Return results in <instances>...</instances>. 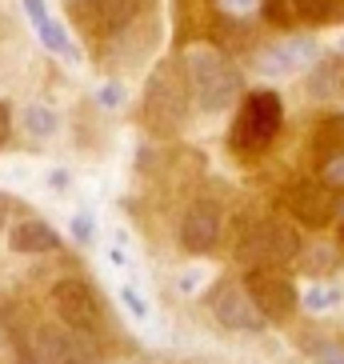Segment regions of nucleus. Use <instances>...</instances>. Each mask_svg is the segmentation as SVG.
<instances>
[{
  "label": "nucleus",
  "mask_w": 344,
  "mask_h": 364,
  "mask_svg": "<svg viewBox=\"0 0 344 364\" xmlns=\"http://www.w3.org/2000/svg\"><path fill=\"white\" fill-rule=\"evenodd\" d=\"M280 124H284V100H280V92L257 88L240 105L237 120L228 129V144H232V152H264L276 140Z\"/></svg>",
  "instance_id": "obj_3"
},
{
  "label": "nucleus",
  "mask_w": 344,
  "mask_h": 364,
  "mask_svg": "<svg viewBox=\"0 0 344 364\" xmlns=\"http://www.w3.org/2000/svg\"><path fill=\"white\" fill-rule=\"evenodd\" d=\"M340 296L344 292L336 289V284H316V289H308L301 296V309H308V312H328V309H336L340 304Z\"/></svg>",
  "instance_id": "obj_18"
},
{
  "label": "nucleus",
  "mask_w": 344,
  "mask_h": 364,
  "mask_svg": "<svg viewBox=\"0 0 344 364\" xmlns=\"http://www.w3.org/2000/svg\"><path fill=\"white\" fill-rule=\"evenodd\" d=\"M36 28V36H41L44 41V48H48V53H56V56H68V60H72V44H68V36H65V28H60V24L53 21V16H44L41 24H33Z\"/></svg>",
  "instance_id": "obj_16"
},
{
  "label": "nucleus",
  "mask_w": 344,
  "mask_h": 364,
  "mask_svg": "<svg viewBox=\"0 0 344 364\" xmlns=\"http://www.w3.org/2000/svg\"><path fill=\"white\" fill-rule=\"evenodd\" d=\"M312 60H316V41L312 36H284V41L257 48L252 68H257V76H292L308 68Z\"/></svg>",
  "instance_id": "obj_11"
},
{
  "label": "nucleus",
  "mask_w": 344,
  "mask_h": 364,
  "mask_svg": "<svg viewBox=\"0 0 344 364\" xmlns=\"http://www.w3.org/2000/svg\"><path fill=\"white\" fill-rule=\"evenodd\" d=\"M216 4H220L225 12H232V16H240V12H248L257 0H216Z\"/></svg>",
  "instance_id": "obj_28"
},
{
  "label": "nucleus",
  "mask_w": 344,
  "mask_h": 364,
  "mask_svg": "<svg viewBox=\"0 0 344 364\" xmlns=\"http://www.w3.org/2000/svg\"><path fill=\"white\" fill-rule=\"evenodd\" d=\"M120 300H124V304H129V312H132V316H140V321H144V316H149V300L140 296L136 289H120Z\"/></svg>",
  "instance_id": "obj_23"
},
{
  "label": "nucleus",
  "mask_w": 344,
  "mask_h": 364,
  "mask_svg": "<svg viewBox=\"0 0 344 364\" xmlns=\"http://www.w3.org/2000/svg\"><path fill=\"white\" fill-rule=\"evenodd\" d=\"M16 364H85V353L68 324L60 328V324L36 321L24 348L16 353Z\"/></svg>",
  "instance_id": "obj_7"
},
{
  "label": "nucleus",
  "mask_w": 344,
  "mask_h": 364,
  "mask_svg": "<svg viewBox=\"0 0 344 364\" xmlns=\"http://www.w3.org/2000/svg\"><path fill=\"white\" fill-rule=\"evenodd\" d=\"M340 245H344V216H340Z\"/></svg>",
  "instance_id": "obj_30"
},
{
  "label": "nucleus",
  "mask_w": 344,
  "mask_h": 364,
  "mask_svg": "<svg viewBox=\"0 0 344 364\" xmlns=\"http://www.w3.org/2000/svg\"><path fill=\"white\" fill-rule=\"evenodd\" d=\"M232 257L248 268H276L301 257V236L292 225L280 220H260V216H244L232 228Z\"/></svg>",
  "instance_id": "obj_2"
},
{
  "label": "nucleus",
  "mask_w": 344,
  "mask_h": 364,
  "mask_svg": "<svg viewBox=\"0 0 344 364\" xmlns=\"http://www.w3.org/2000/svg\"><path fill=\"white\" fill-rule=\"evenodd\" d=\"M333 4L336 0H292L296 21H304V24H324L328 16H333Z\"/></svg>",
  "instance_id": "obj_21"
},
{
  "label": "nucleus",
  "mask_w": 344,
  "mask_h": 364,
  "mask_svg": "<svg viewBox=\"0 0 344 364\" xmlns=\"http://www.w3.org/2000/svg\"><path fill=\"white\" fill-rule=\"evenodd\" d=\"M208 309H213L216 324H225L228 332H260L269 324V316L257 309L248 284H237V280H225V284L208 296Z\"/></svg>",
  "instance_id": "obj_9"
},
{
  "label": "nucleus",
  "mask_w": 344,
  "mask_h": 364,
  "mask_svg": "<svg viewBox=\"0 0 344 364\" xmlns=\"http://www.w3.org/2000/svg\"><path fill=\"white\" fill-rule=\"evenodd\" d=\"M244 284L252 292V300H257V309L269 316V324H284L292 312L301 309V296L292 289V280H284L272 268H248Z\"/></svg>",
  "instance_id": "obj_10"
},
{
  "label": "nucleus",
  "mask_w": 344,
  "mask_h": 364,
  "mask_svg": "<svg viewBox=\"0 0 344 364\" xmlns=\"http://www.w3.org/2000/svg\"><path fill=\"white\" fill-rule=\"evenodd\" d=\"M312 149L321 152L324 161H333V156H344V112H333V117H324L312 132Z\"/></svg>",
  "instance_id": "obj_14"
},
{
  "label": "nucleus",
  "mask_w": 344,
  "mask_h": 364,
  "mask_svg": "<svg viewBox=\"0 0 344 364\" xmlns=\"http://www.w3.org/2000/svg\"><path fill=\"white\" fill-rule=\"evenodd\" d=\"M24 129H28V136H36V140H48L56 129H60V120H56V112H53V108L33 105L28 112H24Z\"/></svg>",
  "instance_id": "obj_17"
},
{
  "label": "nucleus",
  "mask_w": 344,
  "mask_h": 364,
  "mask_svg": "<svg viewBox=\"0 0 344 364\" xmlns=\"http://www.w3.org/2000/svg\"><path fill=\"white\" fill-rule=\"evenodd\" d=\"M284 213L304 228H328L333 216L340 213V200H336V188L328 181H292L284 193H280Z\"/></svg>",
  "instance_id": "obj_6"
},
{
  "label": "nucleus",
  "mask_w": 344,
  "mask_h": 364,
  "mask_svg": "<svg viewBox=\"0 0 344 364\" xmlns=\"http://www.w3.org/2000/svg\"><path fill=\"white\" fill-rule=\"evenodd\" d=\"M301 348L308 356H316L321 364H344V348L340 344H333V341H324V336H301Z\"/></svg>",
  "instance_id": "obj_19"
},
{
  "label": "nucleus",
  "mask_w": 344,
  "mask_h": 364,
  "mask_svg": "<svg viewBox=\"0 0 344 364\" xmlns=\"http://www.w3.org/2000/svg\"><path fill=\"white\" fill-rule=\"evenodd\" d=\"M260 12H264V21H269V24H276V28L292 24V16H296V9H292V0H260Z\"/></svg>",
  "instance_id": "obj_22"
},
{
  "label": "nucleus",
  "mask_w": 344,
  "mask_h": 364,
  "mask_svg": "<svg viewBox=\"0 0 344 364\" xmlns=\"http://www.w3.org/2000/svg\"><path fill=\"white\" fill-rule=\"evenodd\" d=\"M220 228H225V208H220L213 196L193 200V204H188V213H184V220H181V245H184V252H193V257L213 252V245L220 240Z\"/></svg>",
  "instance_id": "obj_12"
},
{
  "label": "nucleus",
  "mask_w": 344,
  "mask_h": 364,
  "mask_svg": "<svg viewBox=\"0 0 344 364\" xmlns=\"http://www.w3.org/2000/svg\"><path fill=\"white\" fill-rule=\"evenodd\" d=\"M9 248L12 252H24V257H36V252H56L60 248V232L44 220H21L12 225L9 232Z\"/></svg>",
  "instance_id": "obj_13"
},
{
  "label": "nucleus",
  "mask_w": 344,
  "mask_h": 364,
  "mask_svg": "<svg viewBox=\"0 0 344 364\" xmlns=\"http://www.w3.org/2000/svg\"><path fill=\"white\" fill-rule=\"evenodd\" d=\"M149 4L152 0H68V16L92 36H112L129 28Z\"/></svg>",
  "instance_id": "obj_8"
},
{
  "label": "nucleus",
  "mask_w": 344,
  "mask_h": 364,
  "mask_svg": "<svg viewBox=\"0 0 344 364\" xmlns=\"http://www.w3.org/2000/svg\"><path fill=\"white\" fill-rule=\"evenodd\" d=\"M340 248H344V245H340ZM340 248H333V245H312L308 252H301V268L308 272V277H324L328 268L340 264Z\"/></svg>",
  "instance_id": "obj_15"
},
{
  "label": "nucleus",
  "mask_w": 344,
  "mask_h": 364,
  "mask_svg": "<svg viewBox=\"0 0 344 364\" xmlns=\"http://www.w3.org/2000/svg\"><path fill=\"white\" fill-rule=\"evenodd\" d=\"M72 236L80 240V245H88V240H92V220H88L85 213H80V216L72 220Z\"/></svg>",
  "instance_id": "obj_25"
},
{
  "label": "nucleus",
  "mask_w": 344,
  "mask_h": 364,
  "mask_svg": "<svg viewBox=\"0 0 344 364\" xmlns=\"http://www.w3.org/2000/svg\"><path fill=\"white\" fill-rule=\"evenodd\" d=\"M193 73H188V56L176 60V56H164L161 65L152 68L149 85H144V100H140V124L152 132V136H176L188 120V108H193Z\"/></svg>",
  "instance_id": "obj_1"
},
{
  "label": "nucleus",
  "mask_w": 344,
  "mask_h": 364,
  "mask_svg": "<svg viewBox=\"0 0 344 364\" xmlns=\"http://www.w3.org/2000/svg\"><path fill=\"white\" fill-rule=\"evenodd\" d=\"M53 309L60 316V324L76 332V336H85V341H97L100 332H104V309H100V296L97 289L80 277H65L56 280L53 289Z\"/></svg>",
  "instance_id": "obj_5"
},
{
  "label": "nucleus",
  "mask_w": 344,
  "mask_h": 364,
  "mask_svg": "<svg viewBox=\"0 0 344 364\" xmlns=\"http://www.w3.org/2000/svg\"><path fill=\"white\" fill-rule=\"evenodd\" d=\"M336 73H340V60H336V56H324L321 68L312 73V85H308L312 97H328V92L336 88Z\"/></svg>",
  "instance_id": "obj_20"
},
{
  "label": "nucleus",
  "mask_w": 344,
  "mask_h": 364,
  "mask_svg": "<svg viewBox=\"0 0 344 364\" xmlns=\"http://www.w3.org/2000/svg\"><path fill=\"white\" fill-rule=\"evenodd\" d=\"M321 181H328L333 188H336V184H344V156H333V161H324Z\"/></svg>",
  "instance_id": "obj_24"
},
{
  "label": "nucleus",
  "mask_w": 344,
  "mask_h": 364,
  "mask_svg": "<svg viewBox=\"0 0 344 364\" xmlns=\"http://www.w3.org/2000/svg\"><path fill=\"white\" fill-rule=\"evenodd\" d=\"M97 100H100L104 108H117V105H120V88H117V85H100Z\"/></svg>",
  "instance_id": "obj_27"
},
{
  "label": "nucleus",
  "mask_w": 344,
  "mask_h": 364,
  "mask_svg": "<svg viewBox=\"0 0 344 364\" xmlns=\"http://www.w3.org/2000/svg\"><path fill=\"white\" fill-rule=\"evenodd\" d=\"M188 73H193V92L196 105L205 112H225L232 108V100L240 97V73L232 68L228 56H220L216 48H193L188 53Z\"/></svg>",
  "instance_id": "obj_4"
},
{
  "label": "nucleus",
  "mask_w": 344,
  "mask_h": 364,
  "mask_svg": "<svg viewBox=\"0 0 344 364\" xmlns=\"http://www.w3.org/2000/svg\"><path fill=\"white\" fill-rule=\"evenodd\" d=\"M65 184H68V172L56 168V172H53V188H65Z\"/></svg>",
  "instance_id": "obj_29"
},
{
  "label": "nucleus",
  "mask_w": 344,
  "mask_h": 364,
  "mask_svg": "<svg viewBox=\"0 0 344 364\" xmlns=\"http://www.w3.org/2000/svg\"><path fill=\"white\" fill-rule=\"evenodd\" d=\"M9 132H12V108L0 100V149L9 144Z\"/></svg>",
  "instance_id": "obj_26"
}]
</instances>
